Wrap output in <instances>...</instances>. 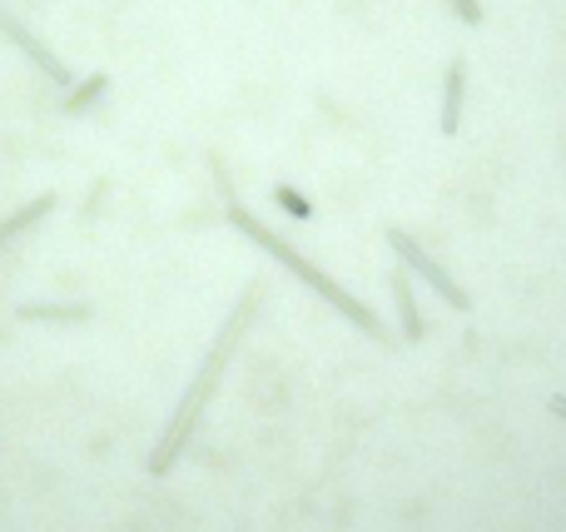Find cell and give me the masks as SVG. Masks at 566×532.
<instances>
[{
    "label": "cell",
    "instance_id": "7c38bea8",
    "mask_svg": "<svg viewBox=\"0 0 566 532\" xmlns=\"http://www.w3.org/2000/svg\"><path fill=\"white\" fill-rule=\"evenodd\" d=\"M552 413L556 418H566V398H552Z\"/></svg>",
    "mask_w": 566,
    "mask_h": 532
},
{
    "label": "cell",
    "instance_id": "30bf717a",
    "mask_svg": "<svg viewBox=\"0 0 566 532\" xmlns=\"http://www.w3.org/2000/svg\"><path fill=\"white\" fill-rule=\"evenodd\" d=\"M274 200L284 204V210L293 214V220H308V214H313V210H308V200H303V194H298V190H288V184H278V190H274Z\"/></svg>",
    "mask_w": 566,
    "mask_h": 532
},
{
    "label": "cell",
    "instance_id": "6da1fadb",
    "mask_svg": "<svg viewBox=\"0 0 566 532\" xmlns=\"http://www.w3.org/2000/svg\"><path fill=\"white\" fill-rule=\"evenodd\" d=\"M254 309H258V289H248L244 299H238V309L228 313L224 333H218V339H214V349H209L204 369H199V379L189 383V393H184V403H179L174 423H169V433H164V438H159L154 458H149V472H154V478H164V472L174 468V458H179V453H184L189 433H194V423H199V413H204V403L214 398L218 379H224V369H228V353H234V343L244 339V329H248V319H254Z\"/></svg>",
    "mask_w": 566,
    "mask_h": 532
},
{
    "label": "cell",
    "instance_id": "7a4b0ae2",
    "mask_svg": "<svg viewBox=\"0 0 566 532\" xmlns=\"http://www.w3.org/2000/svg\"><path fill=\"white\" fill-rule=\"evenodd\" d=\"M214 180H218V190H224V200H228V220H234V224H238V230H244V234H248V240H254V244H258V249H268V254H274V259H284V264H288V269H293V274H298V279H303V284H308V289H318V294H323V299H328V304H333V309H343V319H353V323H357V329H363V333H373V339H387V333H383V323H377V319H373V313H367V309H363V304H357V299H353V294H348V289H338V284H333V279H328V274H323V269H313V264H308V259H303V254H298V249H293V244H284V240H278V234H274V230H264V224H258V220H254V214H248V210H244V204H238V200H234V184H228V170H224V164H218V160H214Z\"/></svg>",
    "mask_w": 566,
    "mask_h": 532
},
{
    "label": "cell",
    "instance_id": "8fae6325",
    "mask_svg": "<svg viewBox=\"0 0 566 532\" xmlns=\"http://www.w3.org/2000/svg\"><path fill=\"white\" fill-rule=\"evenodd\" d=\"M452 11L462 15V25H482V6L477 0H452Z\"/></svg>",
    "mask_w": 566,
    "mask_h": 532
},
{
    "label": "cell",
    "instance_id": "52a82bcc",
    "mask_svg": "<svg viewBox=\"0 0 566 532\" xmlns=\"http://www.w3.org/2000/svg\"><path fill=\"white\" fill-rule=\"evenodd\" d=\"M393 294H397V309L407 319V339H423V319H417V304H413V274L397 269L393 274Z\"/></svg>",
    "mask_w": 566,
    "mask_h": 532
},
{
    "label": "cell",
    "instance_id": "8992f818",
    "mask_svg": "<svg viewBox=\"0 0 566 532\" xmlns=\"http://www.w3.org/2000/svg\"><path fill=\"white\" fill-rule=\"evenodd\" d=\"M50 210H55V194H40V200H30L25 210H15V214H10V220H0V244H10V240H15V234H25L30 224H35V220H45Z\"/></svg>",
    "mask_w": 566,
    "mask_h": 532
},
{
    "label": "cell",
    "instance_id": "5b68a950",
    "mask_svg": "<svg viewBox=\"0 0 566 532\" xmlns=\"http://www.w3.org/2000/svg\"><path fill=\"white\" fill-rule=\"evenodd\" d=\"M462 95H467V61L457 55L442 81V135H457V125H462Z\"/></svg>",
    "mask_w": 566,
    "mask_h": 532
},
{
    "label": "cell",
    "instance_id": "ba28073f",
    "mask_svg": "<svg viewBox=\"0 0 566 532\" xmlns=\"http://www.w3.org/2000/svg\"><path fill=\"white\" fill-rule=\"evenodd\" d=\"M105 91H109V75H99V71H95V75H89L85 85H75V91L65 95V115H85L89 105H95V100H99V95H105Z\"/></svg>",
    "mask_w": 566,
    "mask_h": 532
},
{
    "label": "cell",
    "instance_id": "277c9868",
    "mask_svg": "<svg viewBox=\"0 0 566 532\" xmlns=\"http://www.w3.org/2000/svg\"><path fill=\"white\" fill-rule=\"evenodd\" d=\"M0 35H6V41H10V45H15V51H20V55H25V61H30V65H35V71H40V75H45V81H50V85H60V91H65V85H70V71H65V65H60V61H55V55H50V51H45V41H35V35H30V31H25V25H20V21H15V15H10V11H0Z\"/></svg>",
    "mask_w": 566,
    "mask_h": 532
},
{
    "label": "cell",
    "instance_id": "3957f363",
    "mask_svg": "<svg viewBox=\"0 0 566 532\" xmlns=\"http://www.w3.org/2000/svg\"><path fill=\"white\" fill-rule=\"evenodd\" d=\"M387 244H393V249H397V259H403V269H413V274H423V279L427 284H432V289L437 294H442V299L447 304H452V309H472V299H467V289H462V284H457L452 279V274H447L442 269V264H437L432 259V254H427L423 249V244H417L413 240V234H403V230H387Z\"/></svg>",
    "mask_w": 566,
    "mask_h": 532
},
{
    "label": "cell",
    "instance_id": "9c48e42d",
    "mask_svg": "<svg viewBox=\"0 0 566 532\" xmlns=\"http://www.w3.org/2000/svg\"><path fill=\"white\" fill-rule=\"evenodd\" d=\"M20 319H89V309L85 304H65V309H35L30 304V309H20Z\"/></svg>",
    "mask_w": 566,
    "mask_h": 532
}]
</instances>
